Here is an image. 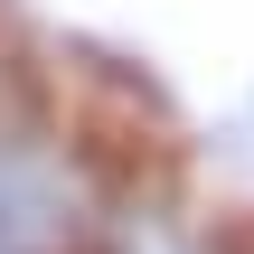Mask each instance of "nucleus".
<instances>
[{
    "label": "nucleus",
    "mask_w": 254,
    "mask_h": 254,
    "mask_svg": "<svg viewBox=\"0 0 254 254\" xmlns=\"http://www.w3.org/2000/svg\"><path fill=\"white\" fill-rule=\"evenodd\" d=\"M113 170L75 123L47 113V94L0 66V254H85L104 226Z\"/></svg>",
    "instance_id": "nucleus-1"
},
{
    "label": "nucleus",
    "mask_w": 254,
    "mask_h": 254,
    "mask_svg": "<svg viewBox=\"0 0 254 254\" xmlns=\"http://www.w3.org/2000/svg\"><path fill=\"white\" fill-rule=\"evenodd\" d=\"M85 254H245V245H236L189 189H170V179H113L104 226H94Z\"/></svg>",
    "instance_id": "nucleus-2"
}]
</instances>
